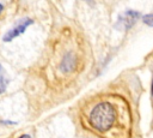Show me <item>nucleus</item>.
<instances>
[{"mask_svg": "<svg viewBox=\"0 0 153 138\" xmlns=\"http://www.w3.org/2000/svg\"><path fill=\"white\" fill-rule=\"evenodd\" d=\"M115 120H116L115 106L106 101L97 103L88 114L90 125L98 132L109 131L114 126Z\"/></svg>", "mask_w": 153, "mask_h": 138, "instance_id": "f257e3e1", "label": "nucleus"}, {"mask_svg": "<svg viewBox=\"0 0 153 138\" xmlns=\"http://www.w3.org/2000/svg\"><path fill=\"white\" fill-rule=\"evenodd\" d=\"M141 13L139 11H134V10H126L124 12H122L121 14H118L116 23L114 24V28L116 30L120 31H128L130 30L136 22L141 18Z\"/></svg>", "mask_w": 153, "mask_h": 138, "instance_id": "f03ea898", "label": "nucleus"}, {"mask_svg": "<svg viewBox=\"0 0 153 138\" xmlns=\"http://www.w3.org/2000/svg\"><path fill=\"white\" fill-rule=\"evenodd\" d=\"M31 24H33V20H32L31 18H29V17L22 18L20 20H18V22L13 25L12 29H10V30L4 35V38H2V40H4L5 42H11V41L14 40L16 37H18V36H20L22 34H24V32L26 31V29H27Z\"/></svg>", "mask_w": 153, "mask_h": 138, "instance_id": "7ed1b4c3", "label": "nucleus"}, {"mask_svg": "<svg viewBox=\"0 0 153 138\" xmlns=\"http://www.w3.org/2000/svg\"><path fill=\"white\" fill-rule=\"evenodd\" d=\"M76 66V59H75V55L72 54V53H68L63 56V59L61 60V64H60V70L61 72L63 73H69L72 71H74Z\"/></svg>", "mask_w": 153, "mask_h": 138, "instance_id": "20e7f679", "label": "nucleus"}, {"mask_svg": "<svg viewBox=\"0 0 153 138\" xmlns=\"http://www.w3.org/2000/svg\"><path fill=\"white\" fill-rule=\"evenodd\" d=\"M7 86V79H6V72L4 67L0 65V94H2L6 90Z\"/></svg>", "mask_w": 153, "mask_h": 138, "instance_id": "39448f33", "label": "nucleus"}, {"mask_svg": "<svg viewBox=\"0 0 153 138\" xmlns=\"http://www.w3.org/2000/svg\"><path fill=\"white\" fill-rule=\"evenodd\" d=\"M142 22L145 25L153 28V13H147V14L142 16Z\"/></svg>", "mask_w": 153, "mask_h": 138, "instance_id": "423d86ee", "label": "nucleus"}, {"mask_svg": "<svg viewBox=\"0 0 153 138\" xmlns=\"http://www.w3.org/2000/svg\"><path fill=\"white\" fill-rule=\"evenodd\" d=\"M19 138H31V137H30L29 134H23V136H20Z\"/></svg>", "mask_w": 153, "mask_h": 138, "instance_id": "0eeeda50", "label": "nucleus"}, {"mask_svg": "<svg viewBox=\"0 0 153 138\" xmlns=\"http://www.w3.org/2000/svg\"><path fill=\"white\" fill-rule=\"evenodd\" d=\"M151 91H152V96H153V79H152V85H151Z\"/></svg>", "mask_w": 153, "mask_h": 138, "instance_id": "6e6552de", "label": "nucleus"}, {"mask_svg": "<svg viewBox=\"0 0 153 138\" xmlns=\"http://www.w3.org/2000/svg\"><path fill=\"white\" fill-rule=\"evenodd\" d=\"M2 8H4V6H2V4H1V2H0V13H1V12H2Z\"/></svg>", "mask_w": 153, "mask_h": 138, "instance_id": "1a4fd4ad", "label": "nucleus"}]
</instances>
